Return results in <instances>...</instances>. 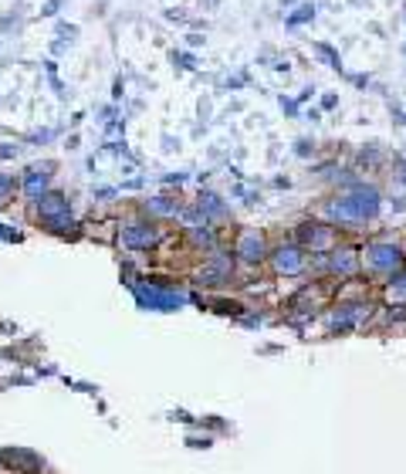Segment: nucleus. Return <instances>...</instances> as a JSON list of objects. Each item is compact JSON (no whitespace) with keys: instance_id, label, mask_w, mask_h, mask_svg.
<instances>
[{"instance_id":"nucleus-1","label":"nucleus","mask_w":406,"mask_h":474,"mask_svg":"<svg viewBox=\"0 0 406 474\" xmlns=\"http://www.w3.org/2000/svg\"><path fill=\"white\" fill-rule=\"evenodd\" d=\"M379 213V193L376 187H352L349 193L335 197L329 207H325V217L335 220V224H363L369 217Z\"/></svg>"},{"instance_id":"nucleus-2","label":"nucleus","mask_w":406,"mask_h":474,"mask_svg":"<svg viewBox=\"0 0 406 474\" xmlns=\"http://www.w3.org/2000/svg\"><path fill=\"white\" fill-rule=\"evenodd\" d=\"M38 217L44 220V228L51 234H68L75 228L72 224V210H68V200L61 193H44L38 200Z\"/></svg>"},{"instance_id":"nucleus-3","label":"nucleus","mask_w":406,"mask_h":474,"mask_svg":"<svg viewBox=\"0 0 406 474\" xmlns=\"http://www.w3.org/2000/svg\"><path fill=\"white\" fill-rule=\"evenodd\" d=\"M366 265L372 268V271H386V275H393V271L403 268V247L386 244V241H376V244L366 247Z\"/></svg>"},{"instance_id":"nucleus-4","label":"nucleus","mask_w":406,"mask_h":474,"mask_svg":"<svg viewBox=\"0 0 406 474\" xmlns=\"http://www.w3.org/2000/svg\"><path fill=\"white\" fill-rule=\"evenodd\" d=\"M298 237L305 247H315V251H325V247L335 241V230L325 228V224H302L298 228Z\"/></svg>"},{"instance_id":"nucleus-5","label":"nucleus","mask_w":406,"mask_h":474,"mask_svg":"<svg viewBox=\"0 0 406 474\" xmlns=\"http://www.w3.org/2000/svg\"><path fill=\"white\" fill-rule=\"evenodd\" d=\"M122 241L129 247H135V251H146V247H153L159 241V230L149 228V224H133V228L122 230Z\"/></svg>"},{"instance_id":"nucleus-6","label":"nucleus","mask_w":406,"mask_h":474,"mask_svg":"<svg viewBox=\"0 0 406 474\" xmlns=\"http://www.w3.org/2000/svg\"><path fill=\"white\" fill-rule=\"evenodd\" d=\"M271 261H274V271H278V275H298V271L305 268V261H302V251H298V247H291V244L288 247H278Z\"/></svg>"},{"instance_id":"nucleus-7","label":"nucleus","mask_w":406,"mask_h":474,"mask_svg":"<svg viewBox=\"0 0 406 474\" xmlns=\"http://www.w3.org/2000/svg\"><path fill=\"white\" fill-rule=\"evenodd\" d=\"M237 258H244V261H261L264 258V237L257 234V230H248V234H241V241H237Z\"/></svg>"},{"instance_id":"nucleus-8","label":"nucleus","mask_w":406,"mask_h":474,"mask_svg":"<svg viewBox=\"0 0 406 474\" xmlns=\"http://www.w3.org/2000/svg\"><path fill=\"white\" fill-rule=\"evenodd\" d=\"M231 268H234V261L227 258V254H217L210 265L200 271V282H207V284H224L227 278H231Z\"/></svg>"},{"instance_id":"nucleus-9","label":"nucleus","mask_w":406,"mask_h":474,"mask_svg":"<svg viewBox=\"0 0 406 474\" xmlns=\"http://www.w3.org/2000/svg\"><path fill=\"white\" fill-rule=\"evenodd\" d=\"M329 268L335 271V275H342V278H346V275H352V271H356V254H352L349 247H342V251H335V254H332Z\"/></svg>"},{"instance_id":"nucleus-10","label":"nucleus","mask_w":406,"mask_h":474,"mask_svg":"<svg viewBox=\"0 0 406 474\" xmlns=\"http://www.w3.org/2000/svg\"><path fill=\"white\" fill-rule=\"evenodd\" d=\"M24 193L34 197V200H41V197L48 193V176H41L38 170H31L27 176H24Z\"/></svg>"},{"instance_id":"nucleus-11","label":"nucleus","mask_w":406,"mask_h":474,"mask_svg":"<svg viewBox=\"0 0 406 474\" xmlns=\"http://www.w3.org/2000/svg\"><path fill=\"white\" fill-rule=\"evenodd\" d=\"M309 20H315V4H302L295 14L285 18V24H288V27H298V24H309Z\"/></svg>"},{"instance_id":"nucleus-12","label":"nucleus","mask_w":406,"mask_h":474,"mask_svg":"<svg viewBox=\"0 0 406 474\" xmlns=\"http://www.w3.org/2000/svg\"><path fill=\"white\" fill-rule=\"evenodd\" d=\"M315 51H318V55L325 58V61H329V65L335 68V72H342V58H339V51H335V48H329L325 41H318V44H315Z\"/></svg>"},{"instance_id":"nucleus-13","label":"nucleus","mask_w":406,"mask_h":474,"mask_svg":"<svg viewBox=\"0 0 406 474\" xmlns=\"http://www.w3.org/2000/svg\"><path fill=\"white\" fill-rule=\"evenodd\" d=\"M149 204H153L149 210H153V213H159V217H170V213H176V210H180L176 204H170V200H163V197H156V200H149Z\"/></svg>"},{"instance_id":"nucleus-14","label":"nucleus","mask_w":406,"mask_h":474,"mask_svg":"<svg viewBox=\"0 0 406 474\" xmlns=\"http://www.w3.org/2000/svg\"><path fill=\"white\" fill-rule=\"evenodd\" d=\"M61 4H65V0H48V4L41 7V14H44V18H55V14H58V7H61Z\"/></svg>"},{"instance_id":"nucleus-15","label":"nucleus","mask_w":406,"mask_h":474,"mask_svg":"<svg viewBox=\"0 0 406 474\" xmlns=\"http://www.w3.org/2000/svg\"><path fill=\"white\" fill-rule=\"evenodd\" d=\"M173 61H180V65H187V68H194V65H196V61H194V55H183V51H180V55L173 51Z\"/></svg>"},{"instance_id":"nucleus-16","label":"nucleus","mask_w":406,"mask_h":474,"mask_svg":"<svg viewBox=\"0 0 406 474\" xmlns=\"http://www.w3.org/2000/svg\"><path fill=\"white\" fill-rule=\"evenodd\" d=\"M11 187H14V180H11V176H0V200L7 197V190Z\"/></svg>"},{"instance_id":"nucleus-17","label":"nucleus","mask_w":406,"mask_h":474,"mask_svg":"<svg viewBox=\"0 0 406 474\" xmlns=\"http://www.w3.org/2000/svg\"><path fill=\"white\" fill-rule=\"evenodd\" d=\"M403 11H406V7H403Z\"/></svg>"}]
</instances>
